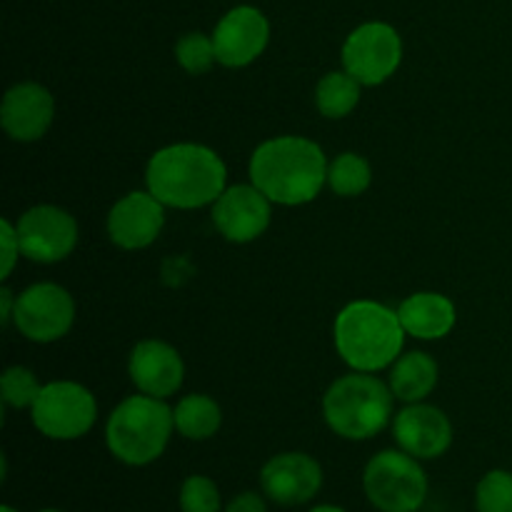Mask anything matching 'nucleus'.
Listing matches in <instances>:
<instances>
[{"mask_svg": "<svg viewBox=\"0 0 512 512\" xmlns=\"http://www.w3.org/2000/svg\"><path fill=\"white\" fill-rule=\"evenodd\" d=\"M328 163L323 148L303 135L268 138L253 150L248 163L250 183L268 195L273 205L298 208L313 203L328 185Z\"/></svg>", "mask_w": 512, "mask_h": 512, "instance_id": "1", "label": "nucleus"}, {"mask_svg": "<svg viewBox=\"0 0 512 512\" xmlns=\"http://www.w3.org/2000/svg\"><path fill=\"white\" fill-rule=\"evenodd\" d=\"M145 188L165 208L198 210L213 205L228 188V165L208 145H165L145 165Z\"/></svg>", "mask_w": 512, "mask_h": 512, "instance_id": "2", "label": "nucleus"}, {"mask_svg": "<svg viewBox=\"0 0 512 512\" xmlns=\"http://www.w3.org/2000/svg\"><path fill=\"white\" fill-rule=\"evenodd\" d=\"M405 328L398 310L378 300H353L333 323V345L350 370L380 373L403 355Z\"/></svg>", "mask_w": 512, "mask_h": 512, "instance_id": "3", "label": "nucleus"}, {"mask_svg": "<svg viewBox=\"0 0 512 512\" xmlns=\"http://www.w3.org/2000/svg\"><path fill=\"white\" fill-rule=\"evenodd\" d=\"M323 420L338 438L373 440L383 433L395 415V395L375 373L350 370L330 383L323 395Z\"/></svg>", "mask_w": 512, "mask_h": 512, "instance_id": "4", "label": "nucleus"}, {"mask_svg": "<svg viewBox=\"0 0 512 512\" xmlns=\"http://www.w3.org/2000/svg\"><path fill=\"white\" fill-rule=\"evenodd\" d=\"M175 433L173 408L150 395H130L120 400L105 423V445L118 463L145 468L168 448Z\"/></svg>", "mask_w": 512, "mask_h": 512, "instance_id": "5", "label": "nucleus"}, {"mask_svg": "<svg viewBox=\"0 0 512 512\" xmlns=\"http://www.w3.org/2000/svg\"><path fill=\"white\" fill-rule=\"evenodd\" d=\"M423 460L405 450H380L363 470V490L368 503L380 512H418L428 500V473Z\"/></svg>", "mask_w": 512, "mask_h": 512, "instance_id": "6", "label": "nucleus"}, {"mask_svg": "<svg viewBox=\"0 0 512 512\" xmlns=\"http://www.w3.org/2000/svg\"><path fill=\"white\" fill-rule=\"evenodd\" d=\"M30 420L43 438L70 443L85 438L95 428L98 400L75 380H53L40 388L38 400L30 408Z\"/></svg>", "mask_w": 512, "mask_h": 512, "instance_id": "7", "label": "nucleus"}, {"mask_svg": "<svg viewBox=\"0 0 512 512\" xmlns=\"http://www.w3.org/2000/svg\"><path fill=\"white\" fill-rule=\"evenodd\" d=\"M340 60L363 88H375L398 73L403 63V38L390 23L370 20L345 38Z\"/></svg>", "mask_w": 512, "mask_h": 512, "instance_id": "8", "label": "nucleus"}, {"mask_svg": "<svg viewBox=\"0 0 512 512\" xmlns=\"http://www.w3.org/2000/svg\"><path fill=\"white\" fill-rule=\"evenodd\" d=\"M75 323V300L63 285L35 283L18 295L13 328L38 345L63 340Z\"/></svg>", "mask_w": 512, "mask_h": 512, "instance_id": "9", "label": "nucleus"}, {"mask_svg": "<svg viewBox=\"0 0 512 512\" xmlns=\"http://www.w3.org/2000/svg\"><path fill=\"white\" fill-rule=\"evenodd\" d=\"M23 258L40 265H55L78 248V220L58 205H33L15 223Z\"/></svg>", "mask_w": 512, "mask_h": 512, "instance_id": "10", "label": "nucleus"}, {"mask_svg": "<svg viewBox=\"0 0 512 512\" xmlns=\"http://www.w3.org/2000/svg\"><path fill=\"white\" fill-rule=\"evenodd\" d=\"M323 468L308 453L273 455L260 470V493L280 508H298L313 503L315 495L323 490Z\"/></svg>", "mask_w": 512, "mask_h": 512, "instance_id": "11", "label": "nucleus"}, {"mask_svg": "<svg viewBox=\"0 0 512 512\" xmlns=\"http://www.w3.org/2000/svg\"><path fill=\"white\" fill-rule=\"evenodd\" d=\"M210 218L215 230L228 243H253L273 220V200L260 193L253 183L228 185L218 200L210 205Z\"/></svg>", "mask_w": 512, "mask_h": 512, "instance_id": "12", "label": "nucleus"}, {"mask_svg": "<svg viewBox=\"0 0 512 512\" xmlns=\"http://www.w3.org/2000/svg\"><path fill=\"white\" fill-rule=\"evenodd\" d=\"M215 55L223 68H245L265 53L270 43V23L263 10L235 5L218 20L213 33Z\"/></svg>", "mask_w": 512, "mask_h": 512, "instance_id": "13", "label": "nucleus"}, {"mask_svg": "<svg viewBox=\"0 0 512 512\" xmlns=\"http://www.w3.org/2000/svg\"><path fill=\"white\" fill-rule=\"evenodd\" d=\"M165 210L168 208L148 188L130 190L115 200L105 220L110 243L120 250L150 248L165 228Z\"/></svg>", "mask_w": 512, "mask_h": 512, "instance_id": "14", "label": "nucleus"}, {"mask_svg": "<svg viewBox=\"0 0 512 512\" xmlns=\"http://www.w3.org/2000/svg\"><path fill=\"white\" fill-rule=\"evenodd\" d=\"M393 438L400 450L418 460L443 458L453 445V423L430 403H410L393 415Z\"/></svg>", "mask_w": 512, "mask_h": 512, "instance_id": "15", "label": "nucleus"}, {"mask_svg": "<svg viewBox=\"0 0 512 512\" xmlns=\"http://www.w3.org/2000/svg\"><path fill=\"white\" fill-rule=\"evenodd\" d=\"M55 120V98L45 85L25 80L3 95L0 125L15 143H35L50 130Z\"/></svg>", "mask_w": 512, "mask_h": 512, "instance_id": "16", "label": "nucleus"}, {"mask_svg": "<svg viewBox=\"0 0 512 512\" xmlns=\"http://www.w3.org/2000/svg\"><path fill=\"white\" fill-rule=\"evenodd\" d=\"M128 375L138 393L168 400L170 395L178 393L185 380L183 355L165 340H140L130 350Z\"/></svg>", "mask_w": 512, "mask_h": 512, "instance_id": "17", "label": "nucleus"}, {"mask_svg": "<svg viewBox=\"0 0 512 512\" xmlns=\"http://www.w3.org/2000/svg\"><path fill=\"white\" fill-rule=\"evenodd\" d=\"M398 315L405 333L415 340H443L445 335L453 333L458 323V310L453 300L435 290L408 295L400 303Z\"/></svg>", "mask_w": 512, "mask_h": 512, "instance_id": "18", "label": "nucleus"}, {"mask_svg": "<svg viewBox=\"0 0 512 512\" xmlns=\"http://www.w3.org/2000/svg\"><path fill=\"white\" fill-rule=\"evenodd\" d=\"M440 365L438 360L423 350H410L403 353L393 365H390L388 385L393 390L395 400L410 403H425L438 388Z\"/></svg>", "mask_w": 512, "mask_h": 512, "instance_id": "19", "label": "nucleus"}, {"mask_svg": "<svg viewBox=\"0 0 512 512\" xmlns=\"http://www.w3.org/2000/svg\"><path fill=\"white\" fill-rule=\"evenodd\" d=\"M173 420L175 433L193 443H203V440L213 438L223 425V408L210 395L190 393L175 403Z\"/></svg>", "mask_w": 512, "mask_h": 512, "instance_id": "20", "label": "nucleus"}, {"mask_svg": "<svg viewBox=\"0 0 512 512\" xmlns=\"http://www.w3.org/2000/svg\"><path fill=\"white\" fill-rule=\"evenodd\" d=\"M360 93H363V85L348 70H330L315 85V108L328 120L348 118L358 108Z\"/></svg>", "mask_w": 512, "mask_h": 512, "instance_id": "21", "label": "nucleus"}, {"mask_svg": "<svg viewBox=\"0 0 512 512\" xmlns=\"http://www.w3.org/2000/svg\"><path fill=\"white\" fill-rule=\"evenodd\" d=\"M373 183V168L360 153H340L328 163V188L340 198H358Z\"/></svg>", "mask_w": 512, "mask_h": 512, "instance_id": "22", "label": "nucleus"}, {"mask_svg": "<svg viewBox=\"0 0 512 512\" xmlns=\"http://www.w3.org/2000/svg\"><path fill=\"white\" fill-rule=\"evenodd\" d=\"M40 380L25 365H10L3 375H0V400L3 405L13 410H30L40 395Z\"/></svg>", "mask_w": 512, "mask_h": 512, "instance_id": "23", "label": "nucleus"}, {"mask_svg": "<svg viewBox=\"0 0 512 512\" xmlns=\"http://www.w3.org/2000/svg\"><path fill=\"white\" fill-rule=\"evenodd\" d=\"M175 60H178V65L188 75L210 73V70H213V65L218 63L213 35L185 33L183 38L175 43Z\"/></svg>", "mask_w": 512, "mask_h": 512, "instance_id": "24", "label": "nucleus"}, {"mask_svg": "<svg viewBox=\"0 0 512 512\" xmlns=\"http://www.w3.org/2000/svg\"><path fill=\"white\" fill-rule=\"evenodd\" d=\"M475 512H512V473L490 470L475 485Z\"/></svg>", "mask_w": 512, "mask_h": 512, "instance_id": "25", "label": "nucleus"}, {"mask_svg": "<svg viewBox=\"0 0 512 512\" xmlns=\"http://www.w3.org/2000/svg\"><path fill=\"white\" fill-rule=\"evenodd\" d=\"M180 512H223L220 488L208 475H188L180 485Z\"/></svg>", "mask_w": 512, "mask_h": 512, "instance_id": "26", "label": "nucleus"}, {"mask_svg": "<svg viewBox=\"0 0 512 512\" xmlns=\"http://www.w3.org/2000/svg\"><path fill=\"white\" fill-rule=\"evenodd\" d=\"M0 250H3V255H0V260H3V275H0V278L8 280L10 275H13L18 260L23 258L18 228H15V223H10L8 218L0 220Z\"/></svg>", "mask_w": 512, "mask_h": 512, "instance_id": "27", "label": "nucleus"}, {"mask_svg": "<svg viewBox=\"0 0 512 512\" xmlns=\"http://www.w3.org/2000/svg\"><path fill=\"white\" fill-rule=\"evenodd\" d=\"M223 512H268V498L255 490H245V493L235 495Z\"/></svg>", "mask_w": 512, "mask_h": 512, "instance_id": "28", "label": "nucleus"}, {"mask_svg": "<svg viewBox=\"0 0 512 512\" xmlns=\"http://www.w3.org/2000/svg\"><path fill=\"white\" fill-rule=\"evenodd\" d=\"M15 303H18V295H15L8 285H3V288H0V323L3 325H13Z\"/></svg>", "mask_w": 512, "mask_h": 512, "instance_id": "29", "label": "nucleus"}, {"mask_svg": "<svg viewBox=\"0 0 512 512\" xmlns=\"http://www.w3.org/2000/svg\"><path fill=\"white\" fill-rule=\"evenodd\" d=\"M308 512H348V510H343L340 508V505H315V508H310Z\"/></svg>", "mask_w": 512, "mask_h": 512, "instance_id": "30", "label": "nucleus"}, {"mask_svg": "<svg viewBox=\"0 0 512 512\" xmlns=\"http://www.w3.org/2000/svg\"><path fill=\"white\" fill-rule=\"evenodd\" d=\"M0 512H20V510H15L13 505H3V508H0Z\"/></svg>", "mask_w": 512, "mask_h": 512, "instance_id": "31", "label": "nucleus"}, {"mask_svg": "<svg viewBox=\"0 0 512 512\" xmlns=\"http://www.w3.org/2000/svg\"><path fill=\"white\" fill-rule=\"evenodd\" d=\"M38 512H63V510H58V508H43V510H38Z\"/></svg>", "mask_w": 512, "mask_h": 512, "instance_id": "32", "label": "nucleus"}]
</instances>
